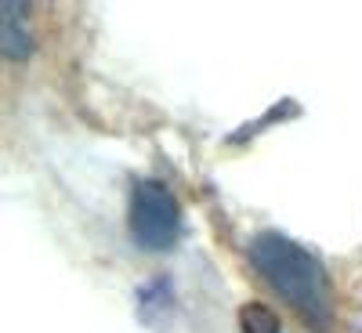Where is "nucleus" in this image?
<instances>
[{"label": "nucleus", "mask_w": 362, "mask_h": 333, "mask_svg": "<svg viewBox=\"0 0 362 333\" xmlns=\"http://www.w3.org/2000/svg\"><path fill=\"white\" fill-rule=\"evenodd\" d=\"M250 261L264 276V283L276 290L286 305H293L297 315L308 322H326L329 319V286L322 264L286 235L264 232L250 243Z\"/></svg>", "instance_id": "obj_1"}, {"label": "nucleus", "mask_w": 362, "mask_h": 333, "mask_svg": "<svg viewBox=\"0 0 362 333\" xmlns=\"http://www.w3.org/2000/svg\"><path fill=\"white\" fill-rule=\"evenodd\" d=\"M131 235L141 250L163 254L177 243V228H181V210L174 192L163 181H138L131 192Z\"/></svg>", "instance_id": "obj_2"}, {"label": "nucleus", "mask_w": 362, "mask_h": 333, "mask_svg": "<svg viewBox=\"0 0 362 333\" xmlns=\"http://www.w3.org/2000/svg\"><path fill=\"white\" fill-rule=\"evenodd\" d=\"M0 47H4L8 58H25L33 51V29H29L25 8L8 0L0 4Z\"/></svg>", "instance_id": "obj_3"}, {"label": "nucleus", "mask_w": 362, "mask_h": 333, "mask_svg": "<svg viewBox=\"0 0 362 333\" xmlns=\"http://www.w3.org/2000/svg\"><path fill=\"white\" fill-rule=\"evenodd\" d=\"M239 329L243 333H279V319L272 315L268 305H247L243 312H239Z\"/></svg>", "instance_id": "obj_4"}]
</instances>
